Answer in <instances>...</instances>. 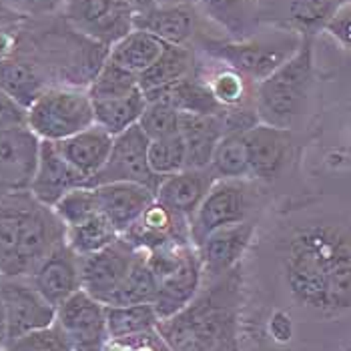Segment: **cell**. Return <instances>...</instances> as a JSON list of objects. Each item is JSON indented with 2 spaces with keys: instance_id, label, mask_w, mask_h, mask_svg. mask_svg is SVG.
<instances>
[{
  "instance_id": "obj_1",
  "label": "cell",
  "mask_w": 351,
  "mask_h": 351,
  "mask_svg": "<svg viewBox=\"0 0 351 351\" xmlns=\"http://www.w3.org/2000/svg\"><path fill=\"white\" fill-rule=\"evenodd\" d=\"M281 279L305 313L337 319L351 311V225L313 219L291 229L279 251Z\"/></svg>"
},
{
  "instance_id": "obj_2",
  "label": "cell",
  "mask_w": 351,
  "mask_h": 351,
  "mask_svg": "<svg viewBox=\"0 0 351 351\" xmlns=\"http://www.w3.org/2000/svg\"><path fill=\"white\" fill-rule=\"evenodd\" d=\"M243 303V265L203 281L189 305L157 331L171 351H241L239 315Z\"/></svg>"
},
{
  "instance_id": "obj_3",
  "label": "cell",
  "mask_w": 351,
  "mask_h": 351,
  "mask_svg": "<svg viewBox=\"0 0 351 351\" xmlns=\"http://www.w3.org/2000/svg\"><path fill=\"white\" fill-rule=\"evenodd\" d=\"M66 241V227L53 207L30 191L0 195V273L28 277L53 249Z\"/></svg>"
},
{
  "instance_id": "obj_4",
  "label": "cell",
  "mask_w": 351,
  "mask_h": 351,
  "mask_svg": "<svg viewBox=\"0 0 351 351\" xmlns=\"http://www.w3.org/2000/svg\"><path fill=\"white\" fill-rule=\"evenodd\" d=\"M315 84L313 36H303L299 51L267 79L255 84L253 105L259 123L295 129L307 112Z\"/></svg>"
},
{
  "instance_id": "obj_5",
  "label": "cell",
  "mask_w": 351,
  "mask_h": 351,
  "mask_svg": "<svg viewBox=\"0 0 351 351\" xmlns=\"http://www.w3.org/2000/svg\"><path fill=\"white\" fill-rule=\"evenodd\" d=\"M303 34L298 30H281L271 36H249L243 40L235 38H211L201 34L197 38L199 49L211 60H217L251 82H261L287 62L301 47Z\"/></svg>"
},
{
  "instance_id": "obj_6",
  "label": "cell",
  "mask_w": 351,
  "mask_h": 351,
  "mask_svg": "<svg viewBox=\"0 0 351 351\" xmlns=\"http://www.w3.org/2000/svg\"><path fill=\"white\" fill-rule=\"evenodd\" d=\"M149 267L157 279L155 309L159 317L169 319L183 311L203 285V267L195 245H171L147 251Z\"/></svg>"
},
{
  "instance_id": "obj_7",
  "label": "cell",
  "mask_w": 351,
  "mask_h": 351,
  "mask_svg": "<svg viewBox=\"0 0 351 351\" xmlns=\"http://www.w3.org/2000/svg\"><path fill=\"white\" fill-rule=\"evenodd\" d=\"M93 125V101L82 86L53 84L27 108V127L40 141L60 143Z\"/></svg>"
},
{
  "instance_id": "obj_8",
  "label": "cell",
  "mask_w": 351,
  "mask_h": 351,
  "mask_svg": "<svg viewBox=\"0 0 351 351\" xmlns=\"http://www.w3.org/2000/svg\"><path fill=\"white\" fill-rule=\"evenodd\" d=\"M255 181L249 179H217L203 199L201 207L191 219V241L203 243L217 229L251 221L257 209Z\"/></svg>"
},
{
  "instance_id": "obj_9",
  "label": "cell",
  "mask_w": 351,
  "mask_h": 351,
  "mask_svg": "<svg viewBox=\"0 0 351 351\" xmlns=\"http://www.w3.org/2000/svg\"><path fill=\"white\" fill-rule=\"evenodd\" d=\"M135 14L129 0H64L62 4L64 23L107 51L135 28Z\"/></svg>"
},
{
  "instance_id": "obj_10",
  "label": "cell",
  "mask_w": 351,
  "mask_h": 351,
  "mask_svg": "<svg viewBox=\"0 0 351 351\" xmlns=\"http://www.w3.org/2000/svg\"><path fill=\"white\" fill-rule=\"evenodd\" d=\"M149 145L151 138L138 125L114 136L107 165L93 179L90 187L107 185V183H136L157 193V187L161 185L162 179L157 177L151 169Z\"/></svg>"
},
{
  "instance_id": "obj_11",
  "label": "cell",
  "mask_w": 351,
  "mask_h": 351,
  "mask_svg": "<svg viewBox=\"0 0 351 351\" xmlns=\"http://www.w3.org/2000/svg\"><path fill=\"white\" fill-rule=\"evenodd\" d=\"M0 299L8 343L56 322V307L34 289L28 277H2Z\"/></svg>"
},
{
  "instance_id": "obj_12",
  "label": "cell",
  "mask_w": 351,
  "mask_h": 351,
  "mask_svg": "<svg viewBox=\"0 0 351 351\" xmlns=\"http://www.w3.org/2000/svg\"><path fill=\"white\" fill-rule=\"evenodd\" d=\"M138 251L141 249L125 237H119L105 249L81 257L82 289L103 305H108L129 277Z\"/></svg>"
},
{
  "instance_id": "obj_13",
  "label": "cell",
  "mask_w": 351,
  "mask_h": 351,
  "mask_svg": "<svg viewBox=\"0 0 351 351\" xmlns=\"http://www.w3.org/2000/svg\"><path fill=\"white\" fill-rule=\"evenodd\" d=\"M56 324L75 351H107V307L84 289L56 307Z\"/></svg>"
},
{
  "instance_id": "obj_14",
  "label": "cell",
  "mask_w": 351,
  "mask_h": 351,
  "mask_svg": "<svg viewBox=\"0 0 351 351\" xmlns=\"http://www.w3.org/2000/svg\"><path fill=\"white\" fill-rule=\"evenodd\" d=\"M245 145L249 157V181L273 183L291 165L295 138L291 129H279L265 123L245 131Z\"/></svg>"
},
{
  "instance_id": "obj_15",
  "label": "cell",
  "mask_w": 351,
  "mask_h": 351,
  "mask_svg": "<svg viewBox=\"0 0 351 351\" xmlns=\"http://www.w3.org/2000/svg\"><path fill=\"white\" fill-rule=\"evenodd\" d=\"M40 138L28 127L0 131V195L30 191Z\"/></svg>"
},
{
  "instance_id": "obj_16",
  "label": "cell",
  "mask_w": 351,
  "mask_h": 351,
  "mask_svg": "<svg viewBox=\"0 0 351 351\" xmlns=\"http://www.w3.org/2000/svg\"><path fill=\"white\" fill-rule=\"evenodd\" d=\"M121 237L143 251H155L171 245H193L189 217L165 207L157 199Z\"/></svg>"
},
{
  "instance_id": "obj_17",
  "label": "cell",
  "mask_w": 351,
  "mask_h": 351,
  "mask_svg": "<svg viewBox=\"0 0 351 351\" xmlns=\"http://www.w3.org/2000/svg\"><path fill=\"white\" fill-rule=\"evenodd\" d=\"M28 281L51 305L58 307L82 289L81 257L64 241L30 271Z\"/></svg>"
},
{
  "instance_id": "obj_18",
  "label": "cell",
  "mask_w": 351,
  "mask_h": 351,
  "mask_svg": "<svg viewBox=\"0 0 351 351\" xmlns=\"http://www.w3.org/2000/svg\"><path fill=\"white\" fill-rule=\"evenodd\" d=\"M253 235H255V219L217 229L209 237L203 239V243L197 245L201 267H203V281L217 279L243 265V257L253 241Z\"/></svg>"
},
{
  "instance_id": "obj_19",
  "label": "cell",
  "mask_w": 351,
  "mask_h": 351,
  "mask_svg": "<svg viewBox=\"0 0 351 351\" xmlns=\"http://www.w3.org/2000/svg\"><path fill=\"white\" fill-rule=\"evenodd\" d=\"M79 187H90V181L62 157L56 143L40 141L38 165L34 171L30 193L40 203L54 207L66 193Z\"/></svg>"
},
{
  "instance_id": "obj_20",
  "label": "cell",
  "mask_w": 351,
  "mask_h": 351,
  "mask_svg": "<svg viewBox=\"0 0 351 351\" xmlns=\"http://www.w3.org/2000/svg\"><path fill=\"white\" fill-rule=\"evenodd\" d=\"M97 205L108 223L123 235L138 217L155 203V191L136 183H107L97 185Z\"/></svg>"
},
{
  "instance_id": "obj_21",
  "label": "cell",
  "mask_w": 351,
  "mask_h": 351,
  "mask_svg": "<svg viewBox=\"0 0 351 351\" xmlns=\"http://www.w3.org/2000/svg\"><path fill=\"white\" fill-rule=\"evenodd\" d=\"M135 28L155 34L165 45L189 47L191 40L197 38L199 14L195 4H155L153 8L135 14Z\"/></svg>"
},
{
  "instance_id": "obj_22",
  "label": "cell",
  "mask_w": 351,
  "mask_h": 351,
  "mask_svg": "<svg viewBox=\"0 0 351 351\" xmlns=\"http://www.w3.org/2000/svg\"><path fill=\"white\" fill-rule=\"evenodd\" d=\"M215 181L217 175L211 171V167L183 169L175 175L162 177L155 197L165 207L193 219Z\"/></svg>"
},
{
  "instance_id": "obj_23",
  "label": "cell",
  "mask_w": 351,
  "mask_h": 351,
  "mask_svg": "<svg viewBox=\"0 0 351 351\" xmlns=\"http://www.w3.org/2000/svg\"><path fill=\"white\" fill-rule=\"evenodd\" d=\"M179 133L187 147V169H207L211 167L219 141L229 133L225 110L217 114L181 112Z\"/></svg>"
},
{
  "instance_id": "obj_24",
  "label": "cell",
  "mask_w": 351,
  "mask_h": 351,
  "mask_svg": "<svg viewBox=\"0 0 351 351\" xmlns=\"http://www.w3.org/2000/svg\"><path fill=\"white\" fill-rule=\"evenodd\" d=\"M114 136L108 135L99 125H93L77 135L56 143L62 157L82 173L90 183L107 165Z\"/></svg>"
},
{
  "instance_id": "obj_25",
  "label": "cell",
  "mask_w": 351,
  "mask_h": 351,
  "mask_svg": "<svg viewBox=\"0 0 351 351\" xmlns=\"http://www.w3.org/2000/svg\"><path fill=\"white\" fill-rule=\"evenodd\" d=\"M145 97H147V101H162L185 114H217V112L225 110L211 95L207 82L203 81L199 71H195L193 75L181 79L171 86L149 93Z\"/></svg>"
},
{
  "instance_id": "obj_26",
  "label": "cell",
  "mask_w": 351,
  "mask_h": 351,
  "mask_svg": "<svg viewBox=\"0 0 351 351\" xmlns=\"http://www.w3.org/2000/svg\"><path fill=\"white\" fill-rule=\"evenodd\" d=\"M49 86L45 73L28 58L14 54L0 62V88L21 107H30Z\"/></svg>"
},
{
  "instance_id": "obj_27",
  "label": "cell",
  "mask_w": 351,
  "mask_h": 351,
  "mask_svg": "<svg viewBox=\"0 0 351 351\" xmlns=\"http://www.w3.org/2000/svg\"><path fill=\"white\" fill-rule=\"evenodd\" d=\"M165 47L167 45L155 34L141 28H133L129 34H125L119 43H114L108 49L107 58L117 66L138 77L161 56Z\"/></svg>"
},
{
  "instance_id": "obj_28",
  "label": "cell",
  "mask_w": 351,
  "mask_h": 351,
  "mask_svg": "<svg viewBox=\"0 0 351 351\" xmlns=\"http://www.w3.org/2000/svg\"><path fill=\"white\" fill-rule=\"evenodd\" d=\"M197 71L195 53L189 47L167 45L162 54L143 73L138 75V86L145 95L171 86L181 79L189 77Z\"/></svg>"
},
{
  "instance_id": "obj_29",
  "label": "cell",
  "mask_w": 351,
  "mask_h": 351,
  "mask_svg": "<svg viewBox=\"0 0 351 351\" xmlns=\"http://www.w3.org/2000/svg\"><path fill=\"white\" fill-rule=\"evenodd\" d=\"M107 307V329L110 341L135 339L155 333L161 317L153 303L136 305H105Z\"/></svg>"
},
{
  "instance_id": "obj_30",
  "label": "cell",
  "mask_w": 351,
  "mask_h": 351,
  "mask_svg": "<svg viewBox=\"0 0 351 351\" xmlns=\"http://www.w3.org/2000/svg\"><path fill=\"white\" fill-rule=\"evenodd\" d=\"M145 108H147V97L141 88L123 97L93 101L95 125L105 129L108 135L117 136L138 125Z\"/></svg>"
},
{
  "instance_id": "obj_31",
  "label": "cell",
  "mask_w": 351,
  "mask_h": 351,
  "mask_svg": "<svg viewBox=\"0 0 351 351\" xmlns=\"http://www.w3.org/2000/svg\"><path fill=\"white\" fill-rule=\"evenodd\" d=\"M201 77L207 82L211 95L215 97L221 108H239L253 105V97H255L253 84L255 82L245 79L241 73L221 64L211 75H201Z\"/></svg>"
},
{
  "instance_id": "obj_32",
  "label": "cell",
  "mask_w": 351,
  "mask_h": 351,
  "mask_svg": "<svg viewBox=\"0 0 351 351\" xmlns=\"http://www.w3.org/2000/svg\"><path fill=\"white\" fill-rule=\"evenodd\" d=\"M121 235L117 229L108 223V219L101 211L97 215L88 217L79 225L66 227V245L79 255H90L101 249H105L112 241H117Z\"/></svg>"
},
{
  "instance_id": "obj_33",
  "label": "cell",
  "mask_w": 351,
  "mask_h": 351,
  "mask_svg": "<svg viewBox=\"0 0 351 351\" xmlns=\"http://www.w3.org/2000/svg\"><path fill=\"white\" fill-rule=\"evenodd\" d=\"M201 10L235 40L251 36V2L249 0H197Z\"/></svg>"
},
{
  "instance_id": "obj_34",
  "label": "cell",
  "mask_w": 351,
  "mask_h": 351,
  "mask_svg": "<svg viewBox=\"0 0 351 351\" xmlns=\"http://www.w3.org/2000/svg\"><path fill=\"white\" fill-rule=\"evenodd\" d=\"M211 171L217 179H249V157L245 145V131L227 133L219 141Z\"/></svg>"
},
{
  "instance_id": "obj_35",
  "label": "cell",
  "mask_w": 351,
  "mask_h": 351,
  "mask_svg": "<svg viewBox=\"0 0 351 351\" xmlns=\"http://www.w3.org/2000/svg\"><path fill=\"white\" fill-rule=\"evenodd\" d=\"M157 295V279L149 267L147 251H138L135 265L121 285V289L112 295L108 305H136V303H153Z\"/></svg>"
},
{
  "instance_id": "obj_36",
  "label": "cell",
  "mask_w": 351,
  "mask_h": 351,
  "mask_svg": "<svg viewBox=\"0 0 351 351\" xmlns=\"http://www.w3.org/2000/svg\"><path fill=\"white\" fill-rule=\"evenodd\" d=\"M343 0H289V21L303 36H315L327 27Z\"/></svg>"
},
{
  "instance_id": "obj_37",
  "label": "cell",
  "mask_w": 351,
  "mask_h": 351,
  "mask_svg": "<svg viewBox=\"0 0 351 351\" xmlns=\"http://www.w3.org/2000/svg\"><path fill=\"white\" fill-rule=\"evenodd\" d=\"M138 77L133 73L117 66L114 62L105 60L103 66L99 69V73L95 75V79L86 86L90 101H103V99H114V97H123L129 93L138 90Z\"/></svg>"
},
{
  "instance_id": "obj_38",
  "label": "cell",
  "mask_w": 351,
  "mask_h": 351,
  "mask_svg": "<svg viewBox=\"0 0 351 351\" xmlns=\"http://www.w3.org/2000/svg\"><path fill=\"white\" fill-rule=\"evenodd\" d=\"M149 162H151L153 173L161 179L187 169V147L181 133L151 141Z\"/></svg>"
},
{
  "instance_id": "obj_39",
  "label": "cell",
  "mask_w": 351,
  "mask_h": 351,
  "mask_svg": "<svg viewBox=\"0 0 351 351\" xmlns=\"http://www.w3.org/2000/svg\"><path fill=\"white\" fill-rule=\"evenodd\" d=\"M53 209L56 217L64 223V227L79 225L82 221H86L88 217L99 213L95 187H79V189L66 193Z\"/></svg>"
},
{
  "instance_id": "obj_40",
  "label": "cell",
  "mask_w": 351,
  "mask_h": 351,
  "mask_svg": "<svg viewBox=\"0 0 351 351\" xmlns=\"http://www.w3.org/2000/svg\"><path fill=\"white\" fill-rule=\"evenodd\" d=\"M179 125H181V112L162 101H147V108L138 121V127L147 133L151 141L177 135Z\"/></svg>"
},
{
  "instance_id": "obj_41",
  "label": "cell",
  "mask_w": 351,
  "mask_h": 351,
  "mask_svg": "<svg viewBox=\"0 0 351 351\" xmlns=\"http://www.w3.org/2000/svg\"><path fill=\"white\" fill-rule=\"evenodd\" d=\"M4 351H75L66 333L54 322L49 327L36 329L8 343Z\"/></svg>"
},
{
  "instance_id": "obj_42",
  "label": "cell",
  "mask_w": 351,
  "mask_h": 351,
  "mask_svg": "<svg viewBox=\"0 0 351 351\" xmlns=\"http://www.w3.org/2000/svg\"><path fill=\"white\" fill-rule=\"evenodd\" d=\"M325 32L335 38L348 53H351V0H343L331 21L327 23Z\"/></svg>"
},
{
  "instance_id": "obj_43",
  "label": "cell",
  "mask_w": 351,
  "mask_h": 351,
  "mask_svg": "<svg viewBox=\"0 0 351 351\" xmlns=\"http://www.w3.org/2000/svg\"><path fill=\"white\" fill-rule=\"evenodd\" d=\"M27 127V108L21 107L0 88V131Z\"/></svg>"
},
{
  "instance_id": "obj_44",
  "label": "cell",
  "mask_w": 351,
  "mask_h": 351,
  "mask_svg": "<svg viewBox=\"0 0 351 351\" xmlns=\"http://www.w3.org/2000/svg\"><path fill=\"white\" fill-rule=\"evenodd\" d=\"M64 0H10V6L25 14L27 19L30 16H51L56 10H62Z\"/></svg>"
},
{
  "instance_id": "obj_45",
  "label": "cell",
  "mask_w": 351,
  "mask_h": 351,
  "mask_svg": "<svg viewBox=\"0 0 351 351\" xmlns=\"http://www.w3.org/2000/svg\"><path fill=\"white\" fill-rule=\"evenodd\" d=\"M21 32H23V25L0 27V62L10 58V56H14L16 49H19Z\"/></svg>"
},
{
  "instance_id": "obj_46",
  "label": "cell",
  "mask_w": 351,
  "mask_h": 351,
  "mask_svg": "<svg viewBox=\"0 0 351 351\" xmlns=\"http://www.w3.org/2000/svg\"><path fill=\"white\" fill-rule=\"evenodd\" d=\"M27 21V16L14 10L10 4L0 2V27H16V25H25Z\"/></svg>"
},
{
  "instance_id": "obj_47",
  "label": "cell",
  "mask_w": 351,
  "mask_h": 351,
  "mask_svg": "<svg viewBox=\"0 0 351 351\" xmlns=\"http://www.w3.org/2000/svg\"><path fill=\"white\" fill-rule=\"evenodd\" d=\"M131 4H133V8H135V12H145V10H149V8H153L155 6V2L153 0H129Z\"/></svg>"
},
{
  "instance_id": "obj_48",
  "label": "cell",
  "mask_w": 351,
  "mask_h": 351,
  "mask_svg": "<svg viewBox=\"0 0 351 351\" xmlns=\"http://www.w3.org/2000/svg\"><path fill=\"white\" fill-rule=\"evenodd\" d=\"M157 6H171V4H193L195 0H153Z\"/></svg>"
},
{
  "instance_id": "obj_49",
  "label": "cell",
  "mask_w": 351,
  "mask_h": 351,
  "mask_svg": "<svg viewBox=\"0 0 351 351\" xmlns=\"http://www.w3.org/2000/svg\"><path fill=\"white\" fill-rule=\"evenodd\" d=\"M162 351H171L169 348H167V343H165V350H162Z\"/></svg>"
},
{
  "instance_id": "obj_50",
  "label": "cell",
  "mask_w": 351,
  "mask_h": 351,
  "mask_svg": "<svg viewBox=\"0 0 351 351\" xmlns=\"http://www.w3.org/2000/svg\"><path fill=\"white\" fill-rule=\"evenodd\" d=\"M0 279H2V273H0Z\"/></svg>"
}]
</instances>
